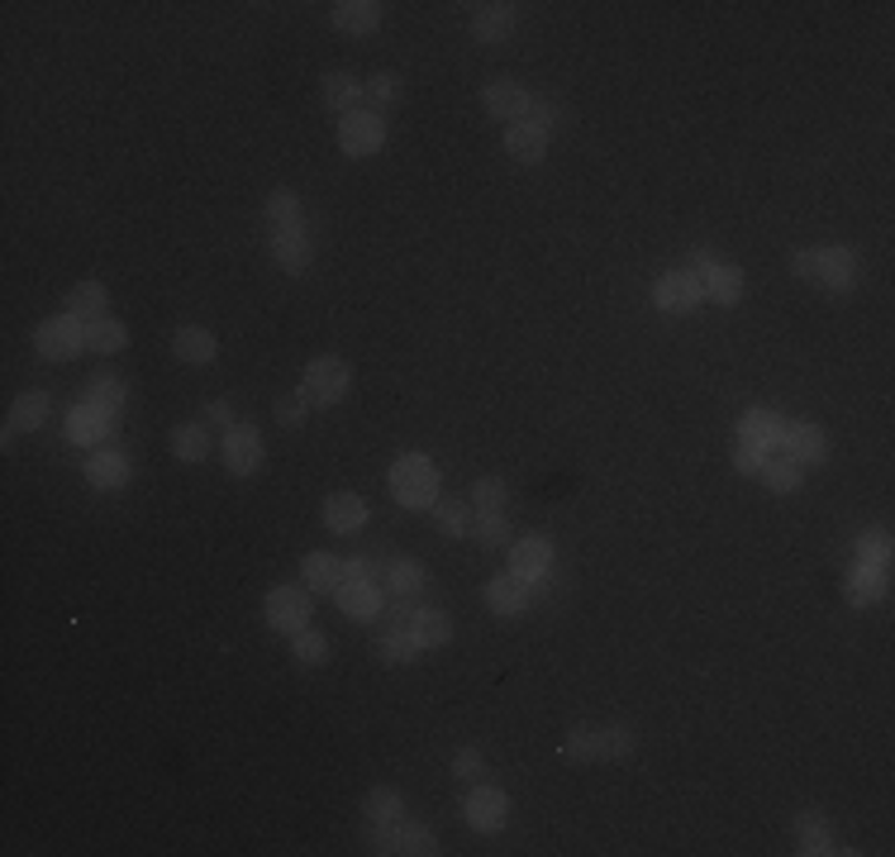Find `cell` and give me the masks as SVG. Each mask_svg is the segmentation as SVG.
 Here are the masks:
<instances>
[{
	"instance_id": "6da1fadb",
	"label": "cell",
	"mask_w": 895,
	"mask_h": 857,
	"mask_svg": "<svg viewBox=\"0 0 895 857\" xmlns=\"http://www.w3.org/2000/svg\"><path fill=\"white\" fill-rule=\"evenodd\" d=\"M391 496L395 505H405V510H434L439 500V467L429 463L424 453H401L391 463Z\"/></svg>"
},
{
	"instance_id": "7a4b0ae2",
	"label": "cell",
	"mask_w": 895,
	"mask_h": 857,
	"mask_svg": "<svg viewBox=\"0 0 895 857\" xmlns=\"http://www.w3.org/2000/svg\"><path fill=\"white\" fill-rule=\"evenodd\" d=\"M300 391H306L310 410H333V405H339L348 391H353V368H348L343 358L325 353V358L306 362V376H300Z\"/></svg>"
},
{
	"instance_id": "3957f363",
	"label": "cell",
	"mask_w": 895,
	"mask_h": 857,
	"mask_svg": "<svg viewBox=\"0 0 895 857\" xmlns=\"http://www.w3.org/2000/svg\"><path fill=\"white\" fill-rule=\"evenodd\" d=\"M263 619H267L271 633H286V639H291V633L310 629L315 596L306 591V586H271L267 600H263Z\"/></svg>"
},
{
	"instance_id": "277c9868",
	"label": "cell",
	"mask_w": 895,
	"mask_h": 857,
	"mask_svg": "<svg viewBox=\"0 0 895 857\" xmlns=\"http://www.w3.org/2000/svg\"><path fill=\"white\" fill-rule=\"evenodd\" d=\"M219 457H224V472H229L234 482H248V476H258V472H263V457H267L258 424H244V420H238L229 434L219 438Z\"/></svg>"
},
{
	"instance_id": "5b68a950",
	"label": "cell",
	"mask_w": 895,
	"mask_h": 857,
	"mask_svg": "<svg viewBox=\"0 0 895 857\" xmlns=\"http://www.w3.org/2000/svg\"><path fill=\"white\" fill-rule=\"evenodd\" d=\"M34 353H39L43 362H68V358H76V353H86V324L72 320L68 310L53 314V320H43V324L34 329Z\"/></svg>"
},
{
	"instance_id": "8992f818",
	"label": "cell",
	"mask_w": 895,
	"mask_h": 857,
	"mask_svg": "<svg viewBox=\"0 0 895 857\" xmlns=\"http://www.w3.org/2000/svg\"><path fill=\"white\" fill-rule=\"evenodd\" d=\"M462 819H467V829H476V834H501L505 819H510V796L491 782H476L467 796H462Z\"/></svg>"
},
{
	"instance_id": "52a82bcc",
	"label": "cell",
	"mask_w": 895,
	"mask_h": 857,
	"mask_svg": "<svg viewBox=\"0 0 895 857\" xmlns=\"http://www.w3.org/2000/svg\"><path fill=\"white\" fill-rule=\"evenodd\" d=\"M700 300H706V281L696 272H686V267H671V272L652 281V306L667 314H691Z\"/></svg>"
},
{
	"instance_id": "ba28073f",
	"label": "cell",
	"mask_w": 895,
	"mask_h": 857,
	"mask_svg": "<svg viewBox=\"0 0 895 857\" xmlns=\"http://www.w3.org/2000/svg\"><path fill=\"white\" fill-rule=\"evenodd\" d=\"M339 148L348 157H372L387 148V120L377 110H353V115L339 120Z\"/></svg>"
},
{
	"instance_id": "9c48e42d",
	"label": "cell",
	"mask_w": 895,
	"mask_h": 857,
	"mask_svg": "<svg viewBox=\"0 0 895 857\" xmlns=\"http://www.w3.org/2000/svg\"><path fill=\"white\" fill-rule=\"evenodd\" d=\"M267 252H271V262H277L286 277H306L310 262H315V244H310L306 225H296V229H267Z\"/></svg>"
},
{
	"instance_id": "30bf717a",
	"label": "cell",
	"mask_w": 895,
	"mask_h": 857,
	"mask_svg": "<svg viewBox=\"0 0 895 857\" xmlns=\"http://www.w3.org/2000/svg\"><path fill=\"white\" fill-rule=\"evenodd\" d=\"M529 101H534V91L524 82H515V76H495V82L482 86L486 115L501 120V124H519L524 115H529Z\"/></svg>"
},
{
	"instance_id": "8fae6325",
	"label": "cell",
	"mask_w": 895,
	"mask_h": 857,
	"mask_svg": "<svg viewBox=\"0 0 895 857\" xmlns=\"http://www.w3.org/2000/svg\"><path fill=\"white\" fill-rule=\"evenodd\" d=\"M857 277H862V252L857 248H843V244L820 248V281L814 286H824V291H834V296H848L857 286Z\"/></svg>"
},
{
	"instance_id": "7c38bea8",
	"label": "cell",
	"mask_w": 895,
	"mask_h": 857,
	"mask_svg": "<svg viewBox=\"0 0 895 857\" xmlns=\"http://www.w3.org/2000/svg\"><path fill=\"white\" fill-rule=\"evenodd\" d=\"M115 420L120 415H110V410H101V405H72V415H68V443H82V448H105L110 438H115Z\"/></svg>"
},
{
	"instance_id": "4fadbf2b",
	"label": "cell",
	"mask_w": 895,
	"mask_h": 857,
	"mask_svg": "<svg viewBox=\"0 0 895 857\" xmlns=\"http://www.w3.org/2000/svg\"><path fill=\"white\" fill-rule=\"evenodd\" d=\"M781 448H786L791 463L814 467V463H824L829 457V434L820 424H810V420H786V428H781Z\"/></svg>"
},
{
	"instance_id": "5bb4252c",
	"label": "cell",
	"mask_w": 895,
	"mask_h": 857,
	"mask_svg": "<svg viewBox=\"0 0 895 857\" xmlns=\"http://www.w3.org/2000/svg\"><path fill=\"white\" fill-rule=\"evenodd\" d=\"M130 476H134L130 453L115 448V443H105V448H95L86 457V482L95 491H124V486H130Z\"/></svg>"
},
{
	"instance_id": "9a60e30c",
	"label": "cell",
	"mask_w": 895,
	"mask_h": 857,
	"mask_svg": "<svg viewBox=\"0 0 895 857\" xmlns=\"http://www.w3.org/2000/svg\"><path fill=\"white\" fill-rule=\"evenodd\" d=\"M510 571H515L519 581L553 571V538H548V534H524V538H515V544H510Z\"/></svg>"
},
{
	"instance_id": "2e32d148",
	"label": "cell",
	"mask_w": 895,
	"mask_h": 857,
	"mask_svg": "<svg viewBox=\"0 0 895 857\" xmlns=\"http://www.w3.org/2000/svg\"><path fill=\"white\" fill-rule=\"evenodd\" d=\"M48 410H53V401H48V391H39V386H29L20 401L10 405V415H6V448L20 434H34V428H43V420H48Z\"/></svg>"
},
{
	"instance_id": "e0dca14e",
	"label": "cell",
	"mask_w": 895,
	"mask_h": 857,
	"mask_svg": "<svg viewBox=\"0 0 895 857\" xmlns=\"http://www.w3.org/2000/svg\"><path fill=\"white\" fill-rule=\"evenodd\" d=\"M886 577H891V567L857 562V567L848 571V577H843V600H848V606H857V610L876 606V600L886 596Z\"/></svg>"
},
{
	"instance_id": "ac0fdd59",
	"label": "cell",
	"mask_w": 895,
	"mask_h": 857,
	"mask_svg": "<svg viewBox=\"0 0 895 857\" xmlns=\"http://www.w3.org/2000/svg\"><path fill=\"white\" fill-rule=\"evenodd\" d=\"M329 20H333L339 34L367 39V34H377V29H381V6H377V0H339V6L329 10Z\"/></svg>"
},
{
	"instance_id": "d6986e66",
	"label": "cell",
	"mask_w": 895,
	"mask_h": 857,
	"mask_svg": "<svg viewBox=\"0 0 895 857\" xmlns=\"http://www.w3.org/2000/svg\"><path fill=\"white\" fill-rule=\"evenodd\" d=\"M515 29H519V6H510V0H501V6H476V14H472L476 43H505Z\"/></svg>"
},
{
	"instance_id": "ffe728a7",
	"label": "cell",
	"mask_w": 895,
	"mask_h": 857,
	"mask_svg": "<svg viewBox=\"0 0 895 857\" xmlns=\"http://www.w3.org/2000/svg\"><path fill=\"white\" fill-rule=\"evenodd\" d=\"M333 600H339V610L348 619H358V624L381 619V606H387V596L377 591V581H343L339 591H333Z\"/></svg>"
},
{
	"instance_id": "44dd1931",
	"label": "cell",
	"mask_w": 895,
	"mask_h": 857,
	"mask_svg": "<svg viewBox=\"0 0 895 857\" xmlns=\"http://www.w3.org/2000/svg\"><path fill=\"white\" fill-rule=\"evenodd\" d=\"M486 610L501 615V619H515L529 610V586H524L515 571H501V577L486 581Z\"/></svg>"
},
{
	"instance_id": "7402d4cb",
	"label": "cell",
	"mask_w": 895,
	"mask_h": 857,
	"mask_svg": "<svg viewBox=\"0 0 895 857\" xmlns=\"http://www.w3.org/2000/svg\"><path fill=\"white\" fill-rule=\"evenodd\" d=\"M325 529L329 534H362L367 529V500L353 496V491H333L325 500Z\"/></svg>"
},
{
	"instance_id": "603a6c76",
	"label": "cell",
	"mask_w": 895,
	"mask_h": 857,
	"mask_svg": "<svg viewBox=\"0 0 895 857\" xmlns=\"http://www.w3.org/2000/svg\"><path fill=\"white\" fill-rule=\"evenodd\" d=\"M319 86H325V105L329 110H339V120L343 115H353V110H367V82H358L353 72H325L319 76Z\"/></svg>"
},
{
	"instance_id": "cb8c5ba5",
	"label": "cell",
	"mask_w": 895,
	"mask_h": 857,
	"mask_svg": "<svg viewBox=\"0 0 895 857\" xmlns=\"http://www.w3.org/2000/svg\"><path fill=\"white\" fill-rule=\"evenodd\" d=\"M781 428H786V420L776 415V410L767 405H753L739 415V443H753V448H781Z\"/></svg>"
},
{
	"instance_id": "d4e9b609",
	"label": "cell",
	"mask_w": 895,
	"mask_h": 857,
	"mask_svg": "<svg viewBox=\"0 0 895 857\" xmlns=\"http://www.w3.org/2000/svg\"><path fill=\"white\" fill-rule=\"evenodd\" d=\"M172 353H177L186 368H210L215 353H219V339L205 324H182L172 333Z\"/></svg>"
},
{
	"instance_id": "484cf974",
	"label": "cell",
	"mask_w": 895,
	"mask_h": 857,
	"mask_svg": "<svg viewBox=\"0 0 895 857\" xmlns=\"http://www.w3.org/2000/svg\"><path fill=\"white\" fill-rule=\"evenodd\" d=\"M410 639L420 643V653L424 648H443L448 639H453V619H448V610H439V606H414Z\"/></svg>"
},
{
	"instance_id": "4316f807",
	"label": "cell",
	"mask_w": 895,
	"mask_h": 857,
	"mask_svg": "<svg viewBox=\"0 0 895 857\" xmlns=\"http://www.w3.org/2000/svg\"><path fill=\"white\" fill-rule=\"evenodd\" d=\"M505 153L515 157V163H524V167H538L543 157H548V134L534 130L529 120H519V124H510L505 130Z\"/></svg>"
},
{
	"instance_id": "83f0119b",
	"label": "cell",
	"mask_w": 895,
	"mask_h": 857,
	"mask_svg": "<svg viewBox=\"0 0 895 857\" xmlns=\"http://www.w3.org/2000/svg\"><path fill=\"white\" fill-rule=\"evenodd\" d=\"M300 581H306L310 596H333L343 581V562L333 558V553H306V562H300Z\"/></svg>"
},
{
	"instance_id": "f1b7e54d",
	"label": "cell",
	"mask_w": 895,
	"mask_h": 857,
	"mask_svg": "<svg viewBox=\"0 0 895 857\" xmlns=\"http://www.w3.org/2000/svg\"><path fill=\"white\" fill-rule=\"evenodd\" d=\"M72 314V320H82V324H95V320H105L110 314V291L101 281H76L72 291H68V306H62Z\"/></svg>"
},
{
	"instance_id": "f546056e",
	"label": "cell",
	"mask_w": 895,
	"mask_h": 857,
	"mask_svg": "<svg viewBox=\"0 0 895 857\" xmlns=\"http://www.w3.org/2000/svg\"><path fill=\"white\" fill-rule=\"evenodd\" d=\"M424 586H429V571H424L420 558H395V562H387V591H391V600H420Z\"/></svg>"
},
{
	"instance_id": "4dcf8cb0",
	"label": "cell",
	"mask_w": 895,
	"mask_h": 857,
	"mask_svg": "<svg viewBox=\"0 0 895 857\" xmlns=\"http://www.w3.org/2000/svg\"><path fill=\"white\" fill-rule=\"evenodd\" d=\"M795 844H801L805 857H820V853H843L834 829H829L824 815H814V809H805V815H795Z\"/></svg>"
},
{
	"instance_id": "1f68e13d",
	"label": "cell",
	"mask_w": 895,
	"mask_h": 857,
	"mask_svg": "<svg viewBox=\"0 0 895 857\" xmlns=\"http://www.w3.org/2000/svg\"><path fill=\"white\" fill-rule=\"evenodd\" d=\"M263 225H267V229H296V225H306V210H300V196H296L291 186L267 190V200H263Z\"/></svg>"
},
{
	"instance_id": "d6a6232c",
	"label": "cell",
	"mask_w": 895,
	"mask_h": 857,
	"mask_svg": "<svg viewBox=\"0 0 895 857\" xmlns=\"http://www.w3.org/2000/svg\"><path fill=\"white\" fill-rule=\"evenodd\" d=\"M167 443H172V457H182V463H205V457L215 453V438H210V428H205L200 420L177 424Z\"/></svg>"
},
{
	"instance_id": "836d02e7",
	"label": "cell",
	"mask_w": 895,
	"mask_h": 857,
	"mask_svg": "<svg viewBox=\"0 0 895 857\" xmlns=\"http://www.w3.org/2000/svg\"><path fill=\"white\" fill-rule=\"evenodd\" d=\"M700 281H706V300H714V306H739V300H743V272L733 262L706 267Z\"/></svg>"
},
{
	"instance_id": "e575fe53",
	"label": "cell",
	"mask_w": 895,
	"mask_h": 857,
	"mask_svg": "<svg viewBox=\"0 0 895 857\" xmlns=\"http://www.w3.org/2000/svg\"><path fill=\"white\" fill-rule=\"evenodd\" d=\"M563 757L567 762H600L605 757V724H577L563 739Z\"/></svg>"
},
{
	"instance_id": "d590c367",
	"label": "cell",
	"mask_w": 895,
	"mask_h": 857,
	"mask_svg": "<svg viewBox=\"0 0 895 857\" xmlns=\"http://www.w3.org/2000/svg\"><path fill=\"white\" fill-rule=\"evenodd\" d=\"M362 819H372V824H395V819H405V796L395 786H372L362 796Z\"/></svg>"
},
{
	"instance_id": "8d00e7d4",
	"label": "cell",
	"mask_w": 895,
	"mask_h": 857,
	"mask_svg": "<svg viewBox=\"0 0 895 857\" xmlns=\"http://www.w3.org/2000/svg\"><path fill=\"white\" fill-rule=\"evenodd\" d=\"M758 482H762L767 491H776V496H791V491L805 486V467L791 463V457H767L762 472H758Z\"/></svg>"
},
{
	"instance_id": "74e56055",
	"label": "cell",
	"mask_w": 895,
	"mask_h": 857,
	"mask_svg": "<svg viewBox=\"0 0 895 857\" xmlns=\"http://www.w3.org/2000/svg\"><path fill=\"white\" fill-rule=\"evenodd\" d=\"M429 515H434V529H439L443 538H467V534H472V505H467V500H453V496L443 500V496H439Z\"/></svg>"
},
{
	"instance_id": "f35d334b",
	"label": "cell",
	"mask_w": 895,
	"mask_h": 857,
	"mask_svg": "<svg viewBox=\"0 0 895 857\" xmlns=\"http://www.w3.org/2000/svg\"><path fill=\"white\" fill-rule=\"evenodd\" d=\"M124 343H130V329H124L115 314H105V320L86 324V353L110 358V353H124Z\"/></svg>"
},
{
	"instance_id": "ab89813d",
	"label": "cell",
	"mask_w": 895,
	"mask_h": 857,
	"mask_svg": "<svg viewBox=\"0 0 895 857\" xmlns=\"http://www.w3.org/2000/svg\"><path fill=\"white\" fill-rule=\"evenodd\" d=\"M472 538H476V544H482L486 553H495V548H510L515 529H510L505 510H476V519H472Z\"/></svg>"
},
{
	"instance_id": "60d3db41",
	"label": "cell",
	"mask_w": 895,
	"mask_h": 857,
	"mask_svg": "<svg viewBox=\"0 0 895 857\" xmlns=\"http://www.w3.org/2000/svg\"><path fill=\"white\" fill-rule=\"evenodd\" d=\"M395 853H410V857H434L439 853V838L429 824L420 819H401L395 824Z\"/></svg>"
},
{
	"instance_id": "b9f144b4",
	"label": "cell",
	"mask_w": 895,
	"mask_h": 857,
	"mask_svg": "<svg viewBox=\"0 0 895 857\" xmlns=\"http://www.w3.org/2000/svg\"><path fill=\"white\" fill-rule=\"evenodd\" d=\"M534 124V130H543V134H557V130H567L572 124V110L557 101V95H534L529 101V115H524Z\"/></svg>"
},
{
	"instance_id": "7bdbcfd3",
	"label": "cell",
	"mask_w": 895,
	"mask_h": 857,
	"mask_svg": "<svg viewBox=\"0 0 895 857\" xmlns=\"http://www.w3.org/2000/svg\"><path fill=\"white\" fill-rule=\"evenodd\" d=\"M86 405H101V410H110V415H120L124 410V381L115 372H95L86 381Z\"/></svg>"
},
{
	"instance_id": "ee69618b",
	"label": "cell",
	"mask_w": 895,
	"mask_h": 857,
	"mask_svg": "<svg viewBox=\"0 0 895 857\" xmlns=\"http://www.w3.org/2000/svg\"><path fill=\"white\" fill-rule=\"evenodd\" d=\"M291 658H296V667H325L329 639L319 629H300V633H291Z\"/></svg>"
},
{
	"instance_id": "f6af8a7d",
	"label": "cell",
	"mask_w": 895,
	"mask_h": 857,
	"mask_svg": "<svg viewBox=\"0 0 895 857\" xmlns=\"http://www.w3.org/2000/svg\"><path fill=\"white\" fill-rule=\"evenodd\" d=\"M638 753V729L634 724H605V762H625Z\"/></svg>"
},
{
	"instance_id": "bcb514c9",
	"label": "cell",
	"mask_w": 895,
	"mask_h": 857,
	"mask_svg": "<svg viewBox=\"0 0 895 857\" xmlns=\"http://www.w3.org/2000/svg\"><path fill=\"white\" fill-rule=\"evenodd\" d=\"M271 415H277V424H281V428H300V424H306V415H310L306 391H286V395H277V405H271Z\"/></svg>"
},
{
	"instance_id": "7dc6e473",
	"label": "cell",
	"mask_w": 895,
	"mask_h": 857,
	"mask_svg": "<svg viewBox=\"0 0 895 857\" xmlns=\"http://www.w3.org/2000/svg\"><path fill=\"white\" fill-rule=\"evenodd\" d=\"M505 496H510V486L501 476H476L472 482V510H501Z\"/></svg>"
},
{
	"instance_id": "c3c4849f",
	"label": "cell",
	"mask_w": 895,
	"mask_h": 857,
	"mask_svg": "<svg viewBox=\"0 0 895 857\" xmlns=\"http://www.w3.org/2000/svg\"><path fill=\"white\" fill-rule=\"evenodd\" d=\"M405 95V82L395 72H372V82H367V101L372 105H401Z\"/></svg>"
},
{
	"instance_id": "681fc988",
	"label": "cell",
	"mask_w": 895,
	"mask_h": 857,
	"mask_svg": "<svg viewBox=\"0 0 895 857\" xmlns=\"http://www.w3.org/2000/svg\"><path fill=\"white\" fill-rule=\"evenodd\" d=\"M857 562H876V567H891V538L882 529H867L857 534Z\"/></svg>"
},
{
	"instance_id": "f907efd6",
	"label": "cell",
	"mask_w": 895,
	"mask_h": 857,
	"mask_svg": "<svg viewBox=\"0 0 895 857\" xmlns=\"http://www.w3.org/2000/svg\"><path fill=\"white\" fill-rule=\"evenodd\" d=\"M448 772H453L457 782H482V776H486V753L467 743V748L453 753V767H448Z\"/></svg>"
},
{
	"instance_id": "816d5d0a",
	"label": "cell",
	"mask_w": 895,
	"mask_h": 857,
	"mask_svg": "<svg viewBox=\"0 0 895 857\" xmlns=\"http://www.w3.org/2000/svg\"><path fill=\"white\" fill-rule=\"evenodd\" d=\"M395 824H401V819H395ZM395 824H372V819H367L362 844L372 848V853H381V857H391L395 853Z\"/></svg>"
},
{
	"instance_id": "f5cc1de1",
	"label": "cell",
	"mask_w": 895,
	"mask_h": 857,
	"mask_svg": "<svg viewBox=\"0 0 895 857\" xmlns=\"http://www.w3.org/2000/svg\"><path fill=\"white\" fill-rule=\"evenodd\" d=\"M200 424H205V428H224V434H229V428L238 424V420H234V405L224 401V395H219V401H205V405H200Z\"/></svg>"
},
{
	"instance_id": "db71d44e",
	"label": "cell",
	"mask_w": 895,
	"mask_h": 857,
	"mask_svg": "<svg viewBox=\"0 0 895 857\" xmlns=\"http://www.w3.org/2000/svg\"><path fill=\"white\" fill-rule=\"evenodd\" d=\"M791 277H801V281H820V248H801V252H791Z\"/></svg>"
},
{
	"instance_id": "11a10c76",
	"label": "cell",
	"mask_w": 895,
	"mask_h": 857,
	"mask_svg": "<svg viewBox=\"0 0 895 857\" xmlns=\"http://www.w3.org/2000/svg\"><path fill=\"white\" fill-rule=\"evenodd\" d=\"M343 581H381V567L367 558V553H358V558H343Z\"/></svg>"
},
{
	"instance_id": "9f6ffc18",
	"label": "cell",
	"mask_w": 895,
	"mask_h": 857,
	"mask_svg": "<svg viewBox=\"0 0 895 857\" xmlns=\"http://www.w3.org/2000/svg\"><path fill=\"white\" fill-rule=\"evenodd\" d=\"M762 463H767V453L753 448V443H739V448H733V472H739V476H758Z\"/></svg>"
},
{
	"instance_id": "6f0895ef",
	"label": "cell",
	"mask_w": 895,
	"mask_h": 857,
	"mask_svg": "<svg viewBox=\"0 0 895 857\" xmlns=\"http://www.w3.org/2000/svg\"><path fill=\"white\" fill-rule=\"evenodd\" d=\"M714 262H719V258H714L710 248H696V252H691V267H686V272H696V277H700V272H706V267H714Z\"/></svg>"
}]
</instances>
